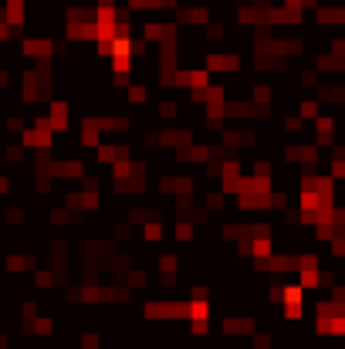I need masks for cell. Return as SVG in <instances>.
I'll return each mask as SVG.
<instances>
[{"label":"cell","instance_id":"cell-1","mask_svg":"<svg viewBox=\"0 0 345 349\" xmlns=\"http://www.w3.org/2000/svg\"><path fill=\"white\" fill-rule=\"evenodd\" d=\"M203 68L207 71H240V55H207Z\"/></svg>","mask_w":345,"mask_h":349},{"label":"cell","instance_id":"cell-2","mask_svg":"<svg viewBox=\"0 0 345 349\" xmlns=\"http://www.w3.org/2000/svg\"><path fill=\"white\" fill-rule=\"evenodd\" d=\"M48 126H51V133H68V102H51Z\"/></svg>","mask_w":345,"mask_h":349},{"label":"cell","instance_id":"cell-3","mask_svg":"<svg viewBox=\"0 0 345 349\" xmlns=\"http://www.w3.org/2000/svg\"><path fill=\"white\" fill-rule=\"evenodd\" d=\"M318 336H345V319H315Z\"/></svg>","mask_w":345,"mask_h":349},{"label":"cell","instance_id":"cell-4","mask_svg":"<svg viewBox=\"0 0 345 349\" xmlns=\"http://www.w3.org/2000/svg\"><path fill=\"white\" fill-rule=\"evenodd\" d=\"M223 332L227 336H247V332H254V322L251 319H223Z\"/></svg>","mask_w":345,"mask_h":349},{"label":"cell","instance_id":"cell-5","mask_svg":"<svg viewBox=\"0 0 345 349\" xmlns=\"http://www.w3.org/2000/svg\"><path fill=\"white\" fill-rule=\"evenodd\" d=\"M298 112H301V122H305V119H308V122H318V119H322V109H318V102H315V98L301 102V105H298Z\"/></svg>","mask_w":345,"mask_h":349},{"label":"cell","instance_id":"cell-6","mask_svg":"<svg viewBox=\"0 0 345 349\" xmlns=\"http://www.w3.org/2000/svg\"><path fill=\"white\" fill-rule=\"evenodd\" d=\"M190 319H193V322H207L210 319V302H190Z\"/></svg>","mask_w":345,"mask_h":349},{"label":"cell","instance_id":"cell-7","mask_svg":"<svg viewBox=\"0 0 345 349\" xmlns=\"http://www.w3.org/2000/svg\"><path fill=\"white\" fill-rule=\"evenodd\" d=\"M176 116H180V105H176V102H163V105H159V119H163V122H173Z\"/></svg>","mask_w":345,"mask_h":349},{"label":"cell","instance_id":"cell-8","mask_svg":"<svg viewBox=\"0 0 345 349\" xmlns=\"http://www.w3.org/2000/svg\"><path fill=\"white\" fill-rule=\"evenodd\" d=\"M173 234H176V241H190V237H193V224H190V220H180Z\"/></svg>","mask_w":345,"mask_h":349},{"label":"cell","instance_id":"cell-9","mask_svg":"<svg viewBox=\"0 0 345 349\" xmlns=\"http://www.w3.org/2000/svg\"><path fill=\"white\" fill-rule=\"evenodd\" d=\"M142 234H145V241H159V237H163V227H159V220H149Z\"/></svg>","mask_w":345,"mask_h":349},{"label":"cell","instance_id":"cell-10","mask_svg":"<svg viewBox=\"0 0 345 349\" xmlns=\"http://www.w3.org/2000/svg\"><path fill=\"white\" fill-rule=\"evenodd\" d=\"M223 207V190H213V194H207V210H220Z\"/></svg>","mask_w":345,"mask_h":349},{"label":"cell","instance_id":"cell-11","mask_svg":"<svg viewBox=\"0 0 345 349\" xmlns=\"http://www.w3.org/2000/svg\"><path fill=\"white\" fill-rule=\"evenodd\" d=\"M34 285H37V288H51V285H54V275H51V271H37V275H34Z\"/></svg>","mask_w":345,"mask_h":349},{"label":"cell","instance_id":"cell-12","mask_svg":"<svg viewBox=\"0 0 345 349\" xmlns=\"http://www.w3.org/2000/svg\"><path fill=\"white\" fill-rule=\"evenodd\" d=\"M301 126H305L301 116H288V119H284V129H288V133H301Z\"/></svg>","mask_w":345,"mask_h":349},{"label":"cell","instance_id":"cell-13","mask_svg":"<svg viewBox=\"0 0 345 349\" xmlns=\"http://www.w3.org/2000/svg\"><path fill=\"white\" fill-rule=\"evenodd\" d=\"M31 329H34L37 336H48V332H51V319H34V326H31Z\"/></svg>","mask_w":345,"mask_h":349},{"label":"cell","instance_id":"cell-14","mask_svg":"<svg viewBox=\"0 0 345 349\" xmlns=\"http://www.w3.org/2000/svg\"><path fill=\"white\" fill-rule=\"evenodd\" d=\"M126 285H132V288H142V285H145V275H142V271H129V275H126Z\"/></svg>","mask_w":345,"mask_h":349},{"label":"cell","instance_id":"cell-15","mask_svg":"<svg viewBox=\"0 0 345 349\" xmlns=\"http://www.w3.org/2000/svg\"><path fill=\"white\" fill-rule=\"evenodd\" d=\"M271 346V332H254V349H268Z\"/></svg>","mask_w":345,"mask_h":349},{"label":"cell","instance_id":"cell-16","mask_svg":"<svg viewBox=\"0 0 345 349\" xmlns=\"http://www.w3.org/2000/svg\"><path fill=\"white\" fill-rule=\"evenodd\" d=\"M129 98L132 102H145V85H129Z\"/></svg>","mask_w":345,"mask_h":349},{"label":"cell","instance_id":"cell-17","mask_svg":"<svg viewBox=\"0 0 345 349\" xmlns=\"http://www.w3.org/2000/svg\"><path fill=\"white\" fill-rule=\"evenodd\" d=\"M81 346H85V349H95V346H98V336H95V332H88V336L81 339Z\"/></svg>","mask_w":345,"mask_h":349},{"label":"cell","instance_id":"cell-18","mask_svg":"<svg viewBox=\"0 0 345 349\" xmlns=\"http://www.w3.org/2000/svg\"><path fill=\"white\" fill-rule=\"evenodd\" d=\"M7 187H10V183H7V176H0V194H3Z\"/></svg>","mask_w":345,"mask_h":349}]
</instances>
